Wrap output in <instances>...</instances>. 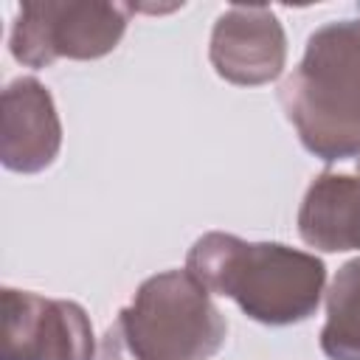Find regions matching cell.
Instances as JSON below:
<instances>
[{"label":"cell","mask_w":360,"mask_h":360,"mask_svg":"<svg viewBox=\"0 0 360 360\" xmlns=\"http://www.w3.org/2000/svg\"><path fill=\"white\" fill-rule=\"evenodd\" d=\"M186 270L208 292L233 298L248 318L267 326H290L315 315L326 284V264L315 253L222 231L202 233L191 245Z\"/></svg>","instance_id":"obj_1"},{"label":"cell","mask_w":360,"mask_h":360,"mask_svg":"<svg viewBox=\"0 0 360 360\" xmlns=\"http://www.w3.org/2000/svg\"><path fill=\"white\" fill-rule=\"evenodd\" d=\"M278 101L307 152L323 163L357 160L360 169V20L315 28Z\"/></svg>","instance_id":"obj_2"},{"label":"cell","mask_w":360,"mask_h":360,"mask_svg":"<svg viewBox=\"0 0 360 360\" xmlns=\"http://www.w3.org/2000/svg\"><path fill=\"white\" fill-rule=\"evenodd\" d=\"M228 335L211 292L188 270L149 276L107 326L96 360H208Z\"/></svg>","instance_id":"obj_3"},{"label":"cell","mask_w":360,"mask_h":360,"mask_svg":"<svg viewBox=\"0 0 360 360\" xmlns=\"http://www.w3.org/2000/svg\"><path fill=\"white\" fill-rule=\"evenodd\" d=\"M127 14L129 6L101 0H31L17 11L8 48L28 68H48L56 59H98L121 42Z\"/></svg>","instance_id":"obj_4"},{"label":"cell","mask_w":360,"mask_h":360,"mask_svg":"<svg viewBox=\"0 0 360 360\" xmlns=\"http://www.w3.org/2000/svg\"><path fill=\"white\" fill-rule=\"evenodd\" d=\"M0 307V360H96L93 323L76 301L3 287Z\"/></svg>","instance_id":"obj_5"},{"label":"cell","mask_w":360,"mask_h":360,"mask_svg":"<svg viewBox=\"0 0 360 360\" xmlns=\"http://www.w3.org/2000/svg\"><path fill=\"white\" fill-rule=\"evenodd\" d=\"M208 56L217 76L231 84H267L287 62L284 25L267 6H231L214 22Z\"/></svg>","instance_id":"obj_6"},{"label":"cell","mask_w":360,"mask_h":360,"mask_svg":"<svg viewBox=\"0 0 360 360\" xmlns=\"http://www.w3.org/2000/svg\"><path fill=\"white\" fill-rule=\"evenodd\" d=\"M62 146V121L51 90L34 79H14L0 98V160L20 174L48 169Z\"/></svg>","instance_id":"obj_7"},{"label":"cell","mask_w":360,"mask_h":360,"mask_svg":"<svg viewBox=\"0 0 360 360\" xmlns=\"http://www.w3.org/2000/svg\"><path fill=\"white\" fill-rule=\"evenodd\" d=\"M298 233L326 253L360 250V174H318L301 200Z\"/></svg>","instance_id":"obj_8"},{"label":"cell","mask_w":360,"mask_h":360,"mask_svg":"<svg viewBox=\"0 0 360 360\" xmlns=\"http://www.w3.org/2000/svg\"><path fill=\"white\" fill-rule=\"evenodd\" d=\"M321 349L329 360H360V256L346 262L329 284Z\"/></svg>","instance_id":"obj_9"}]
</instances>
